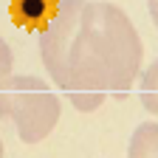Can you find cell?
Returning <instances> with one entry per match:
<instances>
[{
	"label": "cell",
	"mask_w": 158,
	"mask_h": 158,
	"mask_svg": "<svg viewBox=\"0 0 158 158\" xmlns=\"http://www.w3.org/2000/svg\"><path fill=\"white\" fill-rule=\"evenodd\" d=\"M40 56L79 113L102 107L107 93H127L141 71L144 45L133 20L107 0H59L40 28Z\"/></svg>",
	"instance_id": "obj_1"
},
{
	"label": "cell",
	"mask_w": 158,
	"mask_h": 158,
	"mask_svg": "<svg viewBox=\"0 0 158 158\" xmlns=\"http://www.w3.org/2000/svg\"><path fill=\"white\" fill-rule=\"evenodd\" d=\"M59 116L62 102L45 79L11 73L0 79V118L14 124L23 144H40L48 138Z\"/></svg>",
	"instance_id": "obj_2"
},
{
	"label": "cell",
	"mask_w": 158,
	"mask_h": 158,
	"mask_svg": "<svg viewBox=\"0 0 158 158\" xmlns=\"http://www.w3.org/2000/svg\"><path fill=\"white\" fill-rule=\"evenodd\" d=\"M56 3H59V0H11L9 9H11V17H14L17 26L40 31L54 17Z\"/></svg>",
	"instance_id": "obj_3"
},
{
	"label": "cell",
	"mask_w": 158,
	"mask_h": 158,
	"mask_svg": "<svg viewBox=\"0 0 158 158\" xmlns=\"http://www.w3.org/2000/svg\"><path fill=\"white\" fill-rule=\"evenodd\" d=\"M127 158H158V124L155 122H144L133 130Z\"/></svg>",
	"instance_id": "obj_4"
},
{
	"label": "cell",
	"mask_w": 158,
	"mask_h": 158,
	"mask_svg": "<svg viewBox=\"0 0 158 158\" xmlns=\"http://www.w3.org/2000/svg\"><path fill=\"white\" fill-rule=\"evenodd\" d=\"M138 96L147 113L158 116V59L147 65V71L141 73V85H138Z\"/></svg>",
	"instance_id": "obj_5"
},
{
	"label": "cell",
	"mask_w": 158,
	"mask_h": 158,
	"mask_svg": "<svg viewBox=\"0 0 158 158\" xmlns=\"http://www.w3.org/2000/svg\"><path fill=\"white\" fill-rule=\"evenodd\" d=\"M11 65H14V56H11V48L3 37H0V79L11 73Z\"/></svg>",
	"instance_id": "obj_6"
},
{
	"label": "cell",
	"mask_w": 158,
	"mask_h": 158,
	"mask_svg": "<svg viewBox=\"0 0 158 158\" xmlns=\"http://www.w3.org/2000/svg\"><path fill=\"white\" fill-rule=\"evenodd\" d=\"M147 11H150L152 23H155V28H158V0H147Z\"/></svg>",
	"instance_id": "obj_7"
},
{
	"label": "cell",
	"mask_w": 158,
	"mask_h": 158,
	"mask_svg": "<svg viewBox=\"0 0 158 158\" xmlns=\"http://www.w3.org/2000/svg\"><path fill=\"white\" fill-rule=\"evenodd\" d=\"M0 158H3V138H0Z\"/></svg>",
	"instance_id": "obj_8"
}]
</instances>
